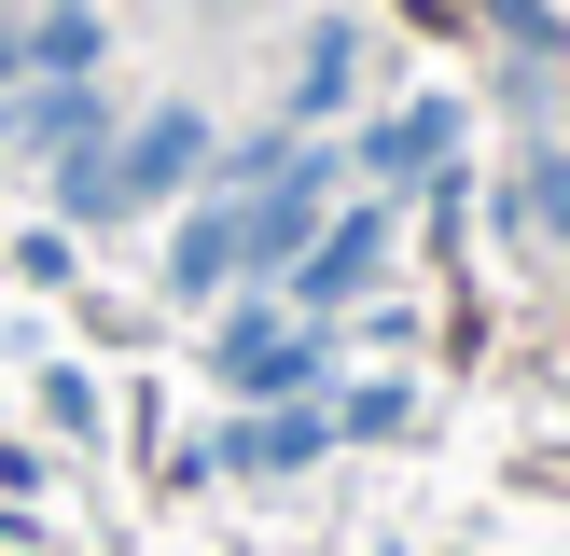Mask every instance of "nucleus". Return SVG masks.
Segmentation results:
<instances>
[{"instance_id":"2","label":"nucleus","mask_w":570,"mask_h":556,"mask_svg":"<svg viewBox=\"0 0 570 556\" xmlns=\"http://www.w3.org/2000/svg\"><path fill=\"white\" fill-rule=\"evenodd\" d=\"M223 265H237V209H209V222L181 237V278H223Z\"/></svg>"},{"instance_id":"3","label":"nucleus","mask_w":570,"mask_h":556,"mask_svg":"<svg viewBox=\"0 0 570 556\" xmlns=\"http://www.w3.org/2000/svg\"><path fill=\"white\" fill-rule=\"evenodd\" d=\"M306 445H321V417H278V431H237L223 459H306Z\"/></svg>"},{"instance_id":"1","label":"nucleus","mask_w":570,"mask_h":556,"mask_svg":"<svg viewBox=\"0 0 570 556\" xmlns=\"http://www.w3.org/2000/svg\"><path fill=\"white\" fill-rule=\"evenodd\" d=\"M223 376H237V389H293L306 376V334H250L237 320V334H223Z\"/></svg>"}]
</instances>
